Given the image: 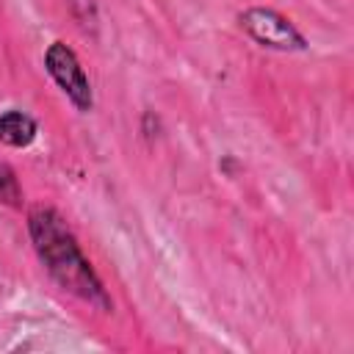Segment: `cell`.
I'll return each instance as SVG.
<instances>
[{
	"label": "cell",
	"mask_w": 354,
	"mask_h": 354,
	"mask_svg": "<svg viewBox=\"0 0 354 354\" xmlns=\"http://www.w3.org/2000/svg\"><path fill=\"white\" fill-rule=\"evenodd\" d=\"M44 69L47 75L55 80V86L66 94V100L80 111L88 113L94 108V91H91V80L86 75V69L80 66V58L75 55V50L64 41H53L44 50Z\"/></svg>",
	"instance_id": "3957f363"
},
{
	"label": "cell",
	"mask_w": 354,
	"mask_h": 354,
	"mask_svg": "<svg viewBox=\"0 0 354 354\" xmlns=\"http://www.w3.org/2000/svg\"><path fill=\"white\" fill-rule=\"evenodd\" d=\"M28 235L36 257L41 260L44 271L53 277L58 288H64L66 293L77 296L80 301H86L100 313L113 310V301L100 274L94 271L91 260L83 254L75 232L69 230V224L55 207L36 205L28 213Z\"/></svg>",
	"instance_id": "6da1fadb"
},
{
	"label": "cell",
	"mask_w": 354,
	"mask_h": 354,
	"mask_svg": "<svg viewBox=\"0 0 354 354\" xmlns=\"http://www.w3.org/2000/svg\"><path fill=\"white\" fill-rule=\"evenodd\" d=\"M36 133H39L36 119L28 116L25 111H6V113H0V144L22 149V147L33 144Z\"/></svg>",
	"instance_id": "277c9868"
},
{
	"label": "cell",
	"mask_w": 354,
	"mask_h": 354,
	"mask_svg": "<svg viewBox=\"0 0 354 354\" xmlns=\"http://www.w3.org/2000/svg\"><path fill=\"white\" fill-rule=\"evenodd\" d=\"M19 199H22V188L17 183V174H14V169L8 163L0 160V202L19 205Z\"/></svg>",
	"instance_id": "5b68a950"
},
{
	"label": "cell",
	"mask_w": 354,
	"mask_h": 354,
	"mask_svg": "<svg viewBox=\"0 0 354 354\" xmlns=\"http://www.w3.org/2000/svg\"><path fill=\"white\" fill-rule=\"evenodd\" d=\"M241 28L249 33V39H254L260 47L268 50H279V53H301L307 50V39L301 36V30L279 11L274 8H246L238 17Z\"/></svg>",
	"instance_id": "7a4b0ae2"
},
{
	"label": "cell",
	"mask_w": 354,
	"mask_h": 354,
	"mask_svg": "<svg viewBox=\"0 0 354 354\" xmlns=\"http://www.w3.org/2000/svg\"><path fill=\"white\" fill-rule=\"evenodd\" d=\"M66 3L72 6V11H75L86 25L97 19V3H94V0H66Z\"/></svg>",
	"instance_id": "8992f818"
}]
</instances>
